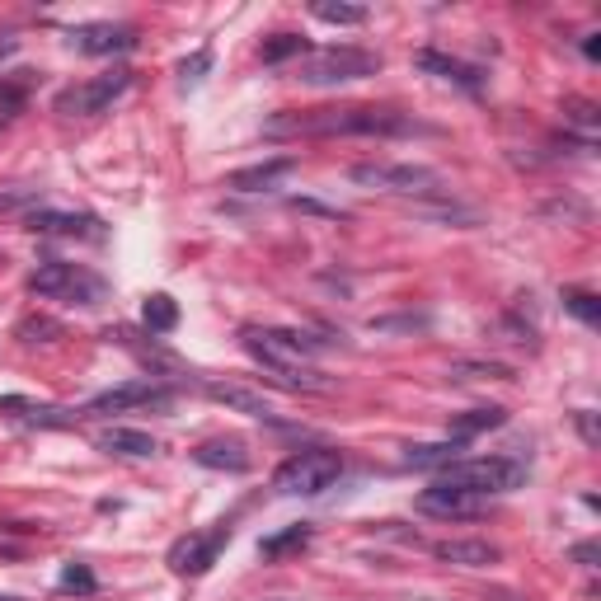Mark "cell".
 <instances>
[{
    "label": "cell",
    "mask_w": 601,
    "mask_h": 601,
    "mask_svg": "<svg viewBox=\"0 0 601 601\" xmlns=\"http://www.w3.org/2000/svg\"><path fill=\"white\" fill-rule=\"evenodd\" d=\"M170 390L155 386V381H127L118 390H104L85 404V414H123V409H170Z\"/></svg>",
    "instance_id": "obj_10"
},
{
    "label": "cell",
    "mask_w": 601,
    "mask_h": 601,
    "mask_svg": "<svg viewBox=\"0 0 601 601\" xmlns=\"http://www.w3.org/2000/svg\"><path fill=\"white\" fill-rule=\"evenodd\" d=\"M583 52H587V57H592V62H597V57H601V43H597V33H592V38H587V43H583Z\"/></svg>",
    "instance_id": "obj_36"
},
{
    "label": "cell",
    "mask_w": 601,
    "mask_h": 601,
    "mask_svg": "<svg viewBox=\"0 0 601 601\" xmlns=\"http://www.w3.org/2000/svg\"><path fill=\"white\" fill-rule=\"evenodd\" d=\"M71 47L85 57H113V52H132L137 33L127 24H80V29H71Z\"/></svg>",
    "instance_id": "obj_12"
},
{
    "label": "cell",
    "mask_w": 601,
    "mask_h": 601,
    "mask_svg": "<svg viewBox=\"0 0 601 601\" xmlns=\"http://www.w3.org/2000/svg\"><path fill=\"white\" fill-rule=\"evenodd\" d=\"M57 587H62V592H76V597H90L94 587H99V578H94L90 564H76V559H71L62 569V578H57Z\"/></svg>",
    "instance_id": "obj_27"
},
{
    "label": "cell",
    "mask_w": 601,
    "mask_h": 601,
    "mask_svg": "<svg viewBox=\"0 0 601 601\" xmlns=\"http://www.w3.org/2000/svg\"><path fill=\"white\" fill-rule=\"evenodd\" d=\"M141 320H146V329H151V334H170L174 324H179V306H174V296H165V292L146 296V310H141Z\"/></svg>",
    "instance_id": "obj_24"
},
{
    "label": "cell",
    "mask_w": 601,
    "mask_h": 601,
    "mask_svg": "<svg viewBox=\"0 0 601 601\" xmlns=\"http://www.w3.org/2000/svg\"><path fill=\"white\" fill-rule=\"evenodd\" d=\"M381 71V57L367 52V47H320V52H306V62H301V85H348V80H367Z\"/></svg>",
    "instance_id": "obj_5"
},
{
    "label": "cell",
    "mask_w": 601,
    "mask_h": 601,
    "mask_svg": "<svg viewBox=\"0 0 601 601\" xmlns=\"http://www.w3.org/2000/svg\"><path fill=\"white\" fill-rule=\"evenodd\" d=\"M33 202H38V188H10V193H0V212H19Z\"/></svg>",
    "instance_id": "obj_32"
},
{
    "label": "cell",
    "mask_w": 601,
    "mask_h": 601,
    "mask_svg": "<svg viewBox=\"0 0 601 601\" xmlns=\"http://www.w3.org/2000/svg\"><path fill=\"white\" fill-rule=\"evenodd\" d=\"M461 451H465V442H432V447H409L404 451V465H414V470H442V465H451V461H461Z\"/></svg>",
    "instance_id": "obj_22"
},
{
    "label": "cell",
    "mask_w": 601,
    "mask_h": 601,
    "mask_svg": "<svg viewBox=\"0 0 601 601\" xmlns=\"http://www.w3.org/2000/svg\"><path fill=\"white\" fill-rule=\"evenodd\" d=\"M292 170H296L292 155H278V160H263V165L235 170V174H231V188H235V193H263V188H273L282 174H292Z\"/></svg>",
    "instance_id": "obj_17"
},
{
    "label": "cell",
    "mask_w": 601,
    "mask_h": 601,
    "mask_svg": "<svg viewBox=\"0 0 601 601\" xmlns=\"http://www.w3.org/2000/svg\"><path fill=\"white\" fill-rule=\"evenodd\" d=\"M207 400L226 404V409H235V414H249V418H273V409H268V400L263 395H254V390L245 386H207Z\"/></svg>",
    "instance_id": "obj_19"
},
{
    "label": "cell",
    "mask_w": 601,
    "mask_h": 601,
    "mask_svg": "<svg viewBox=\"0 0 601 601\" xmlns=\"http://www.w3.org/2000/svg\"><path fill=\"white\" fill-rule=\"evenodd\" d=\"M320 348L324 343L301 329H245V353L273 371V381L287 390H329V381L310 367V353Z\"/></svg>",
    "instance_id": "obj_2"
},
{
    "label": "cell",
    "mask_w": 601,
    "mask_h": 601,
    "mask_svg": "<svg viewBox=\"0 0 601 601\" xmlns=\"http://www.w3.org/2000/svg\"><path fill=\"white\" fill-rule=\"evenodd\" d=\"M29 292L47 296V301H71V306H99L104 301V278L80 268V263H62V259H47L29 273Z\"/></svg>",
    "instance_id": "obj_4"
},
{
    "label": "cell",
    "mask_w": 601,
    "mask_h": 601,
    "mask_svg": "<svg viewBox=\"0 0 601 601\" xmlns=\"http://www.w3.org/2000/svg\"><path fill=\"white\" fill-rule=\"evenodd\" d=\"M508 423V409H498V404H484V409H465V414H451V437L456 442H470V437H479V432H494Z\"/></svg>",
    "instance_id": "obj_18"
},
{
    "label": "cell",
    "mask_w": 601,
    "mask_h": 601,
    "mask_svg": "<svg viewBox=\"0 0 601 601\" xmlns=\"http://www.w3.org/2000/svg\"><path fill=\"white\" fill-rule=\"evenodd\" d=\"M127 85H132V71L127 66H113L108 76L85 80V85H71V90L57 94V113H76V118H94L104 113L113 99H123Z\"/></svg>",
    "instance_id": "obj_9"
},
{
    "label": "cell",
    "mask_w": 601,
    "mask_h": 601,
    "mask_svg": "<svg viewBox=\"0 0 601 601\" xmlns=\"http://www.w3.org/2000/svg\"><path fill=\"white\" fill-rule=\"evenodd\" d=\"M0 409H24V414L33 418V423H43V428H71L76 423V414L71 409H52V404H29V400H0Z\"/></svg>",
    "instance_id": "obj_25"
},
{
    "label": "cell",
    "mask_w": 601,
    "mask_h": 601,
    "mask_svg": "<svg viewBox=\"0 0 601 601\" xmlns=\"http://www.w3.org/2000/svg\"><path fill=\"white\" fill-rule=\"evenodd\" d=\"M564 310H573V315H578L583 324H597V320H601L597 296L583 292V287H569V292H564Z\"/></svg>",
    "instance_id": "obj_29"
},
{
    "label": "cell",
    "mask_w": 601,
    "mask_h": 601,
    "mask_svg": "<svg viewBox=\"0 0 601 601\" xmlns=\"http://www.w3.org/2000/svg\"><path fill=\"white\" fill-rule=\"evenodd\" d=\"M414 137L428 132L400 108H376V104H353V108H315V113H296V118H273L268 137Z\"/></svg>",
    "instance_id": "obj_1"
},
{
    "label": "cell",
    "mask_w": 601,
    "mask_h": 601,
    "mask_svg": "<svg viewBox=\"0 0 601 601\" xmlns=\"http://www.w3.org/2000/svg\"><path fill=\"white\" fill-rule=\"evenodd\" d=\"M19 339L24 343H52V339H62V324H52V320H24L19 324Z\"/></svg>",
    "instance_id": "obj_31"
},
{
    "label": "cell",
    "mask_w": 601,
    "mask_h": 601,
    "mask_svg": "<svg viewBox=\"0 0 601 601\" xmlns=\"http://www.w3.org/2000/svg\"><path fill=\"white\" fill-rule=\"evenodd\" d=\"M414 62H418V71H432V76L451 80V85H461V90H479V85H484V76H479L475 66L456 62V57H447V52H432V47H423Z\"/></svg>",
    "instance_id": "obj_16"
},
{
    "label": "cell",
    "mask_w": 601,
    "mask_h": 601,
    "mask_svg": "<svg viewBox=\"0 0 601 601\" xmlns=\"http://www.w3.org/2000/svg\"><path fill=\"white\" fill-rule=\"evenodd\" d=\"M292 57H306V38L301 33H278V38H263L259 47V62L263 66H282Z\"/></svg>",
    "instance_id": "obj_23"
},
{
    "label": "cell",
    "mask_w": 601,
    "mask_h": 601,
    "mask_svg": "<svg viewBox=\"0 0 601 601\" xmlns=\"http://www.w3.org/2000/svg\"><path fill=\"white\" fill-rule=\"evenodd\" d=\"M99 447L113 451V456H132V461H146V456H155V437H146V432L137 428H108L104 437H99Z\"/></svg>",
    "instance_id": "obj_20"
},
{
    "label": "cell",
    "mask_w": 601,
    "mask_h": 601,
    "mask_svg": "<svg viewBox=\"0 0 601 601\" xmlns=\"http://www.w3.org/2000/svg\"><path fill=\"white\" fill-rule=\"evenodd\" d=\"M0 601H19V597H0Z\"/></svg>",
    "instance_id": "obj_37"
},
{
    "label": "cell",
    "mask_w": 601,
    "mask_h": 601,
    "mask_svg": "<svg viewBox=\"0 0 601 601\" xmlns=\"http://www.w3.org/2000/svg\"><path fill=\"white\" fill-rule=\"evenodd\" d=\"M306 545H310V526L296 522V526H282L278 536H263L259 540V555L273 564V559H287V555H296V550H306Z\"/></svg>",
    "instance_id": "obj_21"
},
{
    "label": "cell",
    "mask_w": 601,
    "mask_h": 601,
    "mask_svg": "<svg viewBox=\"0 0 601 601\" xmlns=\"http://www.w3.org/2000/svg\"><path fill=\"white\" fill-rule=\"evenodd\" d=\"M339 475H343L339 451L310 447V451H296V456H287V461L278 465L273 489H278V494H292V498H315V494H324Z\"/></svg>",
    "instance_id": "obj_6"
},
{
    "label": "cell",
    "mask_w": 601,
    "mask_h": 601,
    "mask_svg": "<svg viewBox=\"0 0 601 601\" xmlns=\"http://www.w3.org/2000/svg\"><path fill=\"white\" fill-rule=\"evenodd\" d=\"M437 484H456V489H470L479 498L512 494L526 484V461H517V456H461V461L442 465Z\"/></svg>",
    "instance_id": "obj_3"
},
{
    "label": "cell",
    "mask_w": 601,
    "mask_h": 601,
    "mask_svg": "<svg viewBox=\"0 0 601 601\" xmlns=\"http://www.w3.org/2000/svg\"><path fill=\"white\" fill-rule=\"evenodd\" d=\"M578 432H583V442H587V447H597V423H592V414H587V409L578 414Z\"/></svg>",
    "instance_id": "obj_35"
},
{
    "label": "cell",
    "mask_w": 601,
    "mask_h": 601,
    "mask_svg": "<svg viewBox=\"0 0 601 601\" xmlns=\"http://www.w3.org/2000/svg\"><path fill=\"white\" fill-rule=\"evenodd\" d=\"M193 461H198L202 470H231V475H245L249 465H254L240 437H212V442H202V447H193Z\"/></svg>",
    "instance_id": "obj_14"
},
{
    "label": "cell",
    "mask_w": 601,
    "mask_h": 601,
    "mask_svg": "<svg viewBox=\"0 0 601 601\" xmlns=\"http://www.w3.org/2000/svg\"><path fill=\"white\" fill-rule=\"evenodd\" d=\"M451 376H461V381H512V371L503 362H475V357L451 362Z\"/></svg>",
    "instance_id": "obj_26"
},
{
    "label": "cell",
    "mask_w": 601,
    "mask_h": 601,
    "mask_svg": "<svg viewBox=\"0 0 601 601\" xmlns=\"http://www.w3.org/2000/svg\"><path fill=\"white\" fill-rule=\"evenodd\" d=\"M207 71H212V52H207V47H198L193 57H184V62H179V80H184V85H202V76H207Z\"/></svg>",
    "instance_id": "obj_30"
},
{
    "label": "cell",
    "mask_w": 601,
    "mask_h": 601,
    "mask_svg": "<svg viewBox=\"0 0 601 601\" xmlns=\"http://www.w3.org/2000/svg\"><path fill=\"white\" fill-rule=\"evenodd\" d=\"M353 179L367 188H386V193H400V198H432L442 193V174L428 170V165H353Z\"/></svg>",
    "instance_id": "obj_7"
},
{
    "label": "cell",
    "mask_w": 601,
    "mask_h": 601,
    "mask_svg": "<svg viewBox=\"0 0 601 601\" xmlns=\"http://www.w3.org/2000/svg\"><path fill=\"white\" fill-rule=\"evenodd\" d=\"M432 555L447 559V564H461V569H489V564H498V545H489V540H437Z\"/></svg>",
    "instance_id": "obj_15"
},
{
    "label": "cell",
    "mask_w": 601,
    "mask_h": 601,
    "mask_svg": "<svg viewBox=\"0 0 601 601\" xmlns=\"http://www.w3.org/2000/svg\"><path fill=\"white\" fill-rule=\"evenodd\" d=\"M489 498L470 494V489H456V484H432L414 498V508L423 517H442V522H465V517H479Z\"/></svg>",
    "instance_id": "obj_11"
},
{
    "label": "cell",
    "mask_w": 601,
    "mask_h": 601,
    "mask_svg": "<svg viewBox=\"0 0 601 601\" xmlns=\"http://www.w3.org/2000/svg\"><path fill=\"white\" fill-rule=\"evenodd\" d=\"M310 15L324 19V24H362V19H367V10H362V5H334V0H315V5H310Z\"/></svg>",
    "instance_id": "obj_28"
},
{
    "label": "cell",
    "mask_w": 601,
    "mask_h": 601,
    "mask_svg": "<svg viewBox=\"0 0 601 601\" xmlns=\"http://www.w3.org/2000/svg\"><path fill=\"white\" fill-rule=\"evenodd\" d=\"M231 545V526L226 522H216V526H207V531H188V536H179L170 545V564L179 578H202V573L212 569L216 559H221V550Z\"/></svg>",
    "instance_id": "obj_8"
},
{
    "label": "cell",
    "mask_w": 601,
    "mask_h": 601,
    "mask_svg": "<svg viewBox=\"0 0 601 601\" xmlns=\"http://www.w3.org/2000/svg\"><path fill=\"white\" fill-rule=\"evenodd\" d=\"M573 559H578L583 569H597V545H592V540H583V545H573Z\"/></svg>",
    "instance_id": "obj_34"
},
{
    "label": "cell",
    "mask_w": 601,
    "mask_h": 601,
    "mask_svg": "<svg viewBox=\"0 0 601 601\" xmlns=\"http://www.w3.org/2000/svg\"><path fill=\"white\" fill-rule=\"evenodd\" d=\"M569 123H578V127H592V123H597L592 104H578V99H569Z\"/></svg>",
    "instance_id": "obj_33"
},
{
    "label": "cell",
    "mask_w": 601,
    "mask_h": 601,
    "mask_svg": "<svg viewBox=\"0 0 601 601\" xmlns=\"http://www.w3.org/2000/svg\"><path fill=\"white\" fill-rule=\"evenodd\" d=\"M24 226L38 235H85V240H104L99 216H71V212H29Z\"/></svg>",
    "instance_id": "obj_13"
}]
</instances>
